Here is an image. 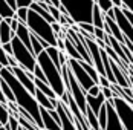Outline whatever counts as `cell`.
I'll return each mask as SVG.
<instances>
[{
    "label": "cell",
    "mask_w": 133,
    "mask_h": 130,
    "mask_svg": "<svg viewBox=\"0 0 133 130\" xmlns=\"http://www.w3.org/2000/svg\"><path fill=\"white\" fill-rule=\"evenodd\" d=\"M0 77H2V80H5V81L8 83V86L11 87L17 106L22 107V109H25L28 113L32 116V119L35 121V124H37L38 129L44 130L43 129V119H41L40 106L37 103L35 96H34L32 93H29V92L22 86V83L14 77V74L11 72L9 67H3V69L0 70Z\"/></svg>",
    "instance_id": "6da1fadb"
},
{
    "label": "cell",
    "mask_w": 133,
    "mask_h": 130,
    "mask_svg": "<svg viewBox=\"0 0 133 130\" xmlns=\"http://www.w3.org/2000/svg\"><path fill=\"white\" fill-rule=\"evenodd\" d=\"M37 64L41 67L44 77L48 80V84L52 87V90L55 92V95L60 100L66 93V86H64V80L61 75V69H58L54 64V61L49 58V55L46 52H43L37 57Z\"/></svg>",
    "instance_id": "7a4b0ae2"
},
{
    "label": "cell",
    "mask_w": 133,
    "mask_h": 130,
    "mask_svg": "<svg viewBox=\"0 0 133 130\" xmlns=\"http://www.w3.org/2000/svg\"><path fill=\"white\" fill-rule=\"evenodd\" d=\"M28 29L31 31V34L37 35L40 40H44L49 43V46L57 48V34L54 32L52 25L49 22H46L44 18H41L37 12H34L32 9H29L28 15Z\"/></svg>",
    "instance_id": "3957f363"
},
{
    "label": "cell",
    "mask_w": 133,
    "mask_h": 130,
    "mask_svg": "<svg viewBox=\"0 0 133 130\" xmlns=\"http://www.w3.org/2000/svg\"><path fill=\"white\" fill-rule=\"evenodd\" d=\"M61 5L66 8L69 17L75 25L80 23H90L92 25L93 14V0H75V2H61Z\"/></svg>",
    "instance_id": "277c9868"
},
{
    "label": "cell",
    "mask_w": 133,
    "mask_h": 130,
    "mask_svg": "<svg viewBox=\"0 0 133 130\" xmlns=\"http://www.w3.org/2000/svg\"><path fill=\"white\" fill-rule=\"evenodd\" d=\"M11 44H12V57L18 63V67L26 70L28 74L34 75V69L37 66V57L34 55V52L29 51L26 46L17 38V35L12 38Z\"/></svg>",
    "instance_id": "5b68a950"
},
{
    "label": "cell",
    "mask_w": 133,
    "mask_h": 130,
    "mask_svg": "<svg viewBox=\"0 0 133 130\" xmlns=\"http://www.w3.org/2000/svg\"><path fill=\"white\" fill-rule=\"evenodd\" d=\"M113 107L125 130H133V106L124 101L122 98H113Z\"/></svg>",
    "instance_id": "8992f818"
},
{
    "label": "cell",
    "mask_w": 133,
    "mask_h": 130,
    "mask_svg": "<svg viewBox=\"0 0 133 130\" xmlns=\"http://www.w3.org/2000/svg\"><path fill=\"white\" fill-rule=\"evenodd\" d=\"M67 64H69V69H70L72 75H74L75 80L78 81V84L83 87V90L87 93L89 89L95 86L93 80L89 77V75H87V72L83 69V66L80 64V61H77V60H69V61H67Z\"/></svg>",
    "instance_id": "52a82bcc"
},
{
    "label": "cell",
    "mask_w": 133,
    "mask_h": 130,
    "mask_svg": "<svg viewBox=\"0 0 133 130\" xmlns=\"http://www.w3.org/2000/svg\"><path fill=\"white\" fill-rule=\"evenodd\" d=\"M57 113L60 116V126L61 130H77V119L72 115V112L69 110V107L64 106L63 103L58 101V107H57Z\"/></svg>",
    "instance_id": "ba28073f"
},
{
    "label": "cell",
    "mask_w": 133,
    "mask_h": 130,
    "mask_svg": "<svg viewBox=\"0 0 133 130\" xmlns=\"http://www.w3.org/2000/svg\"><path fill=\"white\" fill-rule=\"evenodd\" d=\"M9 69H11V67H9ZM11 72L14 74V77L22 83V86H23L29 93H32V95L35 96L37 87H35V83H34V80H35L34 75H32V74H28L26 70H23V69H22V67H18V66H17V67H12V69H11Z\"/></svg>",
    "instance_id": "9c48e42d"
},
{
    "label": "cell",
    "mask_w": 133,
    "mask_h": 130,
    "mask_svg": "<svg viewBox=\"0 0 133 130\" xmlns=\"http://www.w3.org/2000/svg\"><path fill=\"white\" fill-rule=\"evenodd\" d=\"M107 127L106 130H125L121 124L119 118L115 112V107H113V100L107 101Z\"/></svg>",
    "instance_id": "30bf717a"
},
{
    "label": "cell",
    "mask_w": 133,
    "mask_h": 130,
    "mask_svg": "<svg viewBox=\"0 0 133 130\" xmlns=\"http://www.w3.org/2000/svg\"><path fill=\"white\" fill-rule=\"evenodd\" d=\"M86 98H87V107H89V109L92 110L93 113H95V115L98 116L99 110H101V109H103V106H104V104L107 103V100L104 98L103 92H101V93H99L98 96H95V98H93V96H89V95H87Z\"/></svg>",
    "instance_id": "8fae6325"
},
{
    "label": "cell",
    "mask_w": 133,
    "mask_h": 130,
    "mask_svg": "<svg viewBox=\"0 0 133 130\" xmlns=\"http://www.w3.org/2000/svg\"><path fill=\"white\" fill-rule=\"evenodd\" d=\"M40 112H41V119H43V129L44 130H61V126L51 116V113L46 109L40 107Z\"/></svg>",
    "instance_id": "7c38bea8"
},
{
    "label": "cell",
    "mask_w": 133,
    "mask_h": 130,
    "mask_svg": "<svg viewBox=\"0 0 133 130\" xmlns=\"http://www.w3.org/2000/svg\"><path fill=\"white\" fill-rule=\"evenodd\" d=\"M15 35H17V38L20 40L29 51H32V44H31V35H32V34H31V31L28 29L26 25H22V23H20V26H18Z\"/></svg>",
    "instance_id": "4fadbf2b"
},
{
    "label": "cell",
    "mask_w": 133,
    "mask_h": 130,
    "mask_svg": "<svg viewBox=\"0 0 133 130\" xmlns=\"http://www.w3.org/2000/svg\"><path fill=\"white\" fill-rule=\"evenodd\" d=\"M92 25L95 26V29H104V26H106V14L101 12V9L98 8L96 3H95V6H93Z\"/></svg>",
    "instance_id": "5bb4252c"
},
{
    "label": "cell",
    "mask_w": 133,
    "mask_h": 130,
    "mask_svg": "<svg viewBox=\"0 0 133 130\" xmlns=\"http://www.w3.org/2000/svg\"><path fill=\"white\" fill-rule=\"evenodd\" d=\"M14 37H15V34L11 31V26L3 20V22H2V25H0V44L11 43Z\"/></svg>",
    "instance_id": "9a60e30c"
},
{
    "label": "cell",
    "mask_w": 133,
    "mask_h": 130,
    "mask_svg": "<svg viewBox=\"0 0 133 130\" xmlns=\"http://www.w3.org/2000/svg\"><path fill=\"white\" fill-rule=\"evenodd\" d=\"M34 83H35V87H37V90H40L41 93H44L48 98H51L52 101L58 100V96L55 95V92L52 90V87H51L48 83H43V81H40V80H34Z\"/></svg>",
    "instance_id": "2e32d148"
},
{
    "label": "cell",
    "mask_w": 133,
    "mask_h": 130,
    "mask_svg": "<svg viewBox=\"0 0 133 130\" xmlns=\"http://www.w3.org/2000/svg\"><path fill=\"white\" fill-rule=\"evenodd\" d=\"M64 43H66V55L69 57V60H77V61H83V58H81V55L78 54V51L75 49V46H74V43L70 41V40L66 37L64 40Z\"/></svg>",
    "instance_id": "e0dca14e"
},
{
    "label": "cell",
    "mask_w": 133,
    "mask_h": 130,
    "mask_svg": "<svg viewBox=\"0 0 133 130\" xmlns=\"http://www.w3.org/2000/svg\"><path fill=\"white\" fill-rule=\"evenodd\" d=\"M0 17H2L3 20H6V18H14V17H15V12L9 8V5H8L6 0H0Z\"/></svg>",
    "instance_id": "ac0fdd59"
},
{
    "label": "cell",
    "mask_w": 133,
    "mask_h": 130,
    "mask_svg": "<svg viewBox=\"0 0 133 130\" xmlns=\"http://www.w3.org/2000/svg\"><path fill=\"white\" fill-rule=\"evenodd\" d=\"M80 64L83 66V69L87 72V75L93 80V83L95 84H98V81H99V75H98V72H96V69L93 67L92 64H89V63H86V61H80Z\"/></svg>",
    "instance_id": "d6986e66"
},
{
    "label": "cell",
    "mask_w": 133,
    "mask_h": 130,
    "mask_svg": "<svg viewBox=\"0 0 133 130\" xmlns=\"http://www.w3.org/2000/svg\"><path fill=\"white\" fill-rule=\"evenodd\" d=\"M44 52L49 55V58L54 61V64L57 66L58 69H61V63H60V51H58L57 48H54V46H49Z\"/></svg>",
    "instance_id": "ffe728a7"
},
{
    "label": "cell",
    "mask_w": 133,
    "mask_h": 130,
    "mask_svg": "<svg viewBox=\"0 0 133 130\" xmlns=\"http://www.w3.org/2000/svg\"><path fill=\"white\" fill-rule=\"evenodd\" d=\"M0 89H2V93L5 95V98H6L8 103H15V98H14L12 90H11V87L8 86V83H6L5 80L0 81Z\"/></svg>",
    "instance_id": "44dd1931"
},
{
    "label": "cell",
    "mask_w": 133,
    "mask_h": 130,
    "mask_svg": "<svg viewBox=\"0 0 133 130\" xmlns=\"http://www.w3.org/2000/svg\"><path fill=\"white\" fill-rule=\"evenodd\" d=\"M95 3L98 5V8L101 9L103 14H107L109 11L113 9V2L112 0H95Z\"/></svg>",
    "instance_id": "7402d4cb"
},
{
    "label": "cell",
    "mask_w": 133,
    "mask_h": 130,
    "mask_svg": "<svg viewBox=\"0 0 133 130\" xmlns=\"http://www.w3.org/2000/svg\"><path fill=\"white\" fill-rule=\"evenodd\" d=\"M98 122H99L101 130H106V127H107V104L103 106V109L98 113Z\"/></svg>",
    "instance_id": "603a6c76"
},
{
    "label": "cell",
    "mask_w": 133,
    "mask_h": 130,
    "mask_svg": "<svg viewBox=\"0 0 133 130\" xmlns=\"http://www.w3.org/2000/svg\"><path fill=\"white\" fill-rule=\"evenodd\" d=\"M28 15H29V9H26V8H18L14 18H17L22 25H28Z\"/></svg>",
    "instance_id": "cb8c5ba5"
},
{
    "label": "cell",
    "mask_w": 133,
    "mask_h": 130,
    "mask_svg": "<svg viewBox=\"0 0 133 130\" xmlns=\"http://www.w3.org/2000/svg\"><path fill=\"white\" fill-rule=\"evenodd\" d=\"M8 121H9V110L6 107V104L0 103V122H2V126L5 127L8 124Z\"/></svg>",
    "instance_id": "d4e9b609"
},
{
    "label": "cell",
    "mask_w": 133,
    "mask_h": 130,
    "mask_svg": "<svg viewBox=\"0 0 133 130\" xmlns=\"http://www.w3.org/2000/svg\"><path fill=\"white\" fill-rule=\"evenodd\" d=\"M77 26H78V29H80L81 32L95 37V26L93 25H90V23H80V25H77Z\"/></svg>",
    "instance_id": "484cf974"
},
{
    "label": "cell",
    "mask_w": 133,
    "mask_h": 130,
    "mask_svg": "<svg viewBox=\"0 0 133 130\" xmlns=\"http://www.w3.org/2000/svg\"><path fill=\"white\" fill-rule=\"evenodd\" d=\"M5 129L6 130H18L20 129V122H18V119L14 116H9V121H8V124L5 126Z\"/></svg>",
    "instance_id": "4316f807"
},
{
    "label": "cell",
    "mask_w": 133,
    "mask_h": 130,
    "mask_svg": "<svg viewBox=\"0 0 133 130\" xmlns=\"http://www.w3.org/2000/svg\"><path fill=\"white\" fill-rule=\"evenodd\" d=\"M34 78L35 80H40L43 83H48V80H46V77H44V74H43V70H41V67L38 64L35 66V69H34Z\"/></svg>",
    "instance_id": "83f0119b"
},
{
    "label": "cell",
    "mask_w": 133,
    "mask_h": 130,
    "mask_svg": "<svg viewBox=\"0 0 133 130\" xmlns=\"http://www.w3.org/2000/svg\"><path fill=\"white\" fill-rule=\"evenodd\" d=\"M0 64L3 67H8V55H6V52L3 51L2 44H0Z\"/></svg>",
    "instance_id": "f1b7e54d"
},
{
    "label": "cell",
    "mask_w": 133,
    "mask_h": 130,
    "mask_svg": "<svg viewBox=\"0 0 133 130\" xmlns=\"http://www.w3.org/2000/svg\"><path fill=\"white\" fill-rule=\"evenodd\" d=\"M99 93H101V87H99V84H95V86L90 87L89 92H87V95H89V96H93V98H95V96H98Z\"/></svg>",
    "instance_id": "f546056e"
},
{
    "label": "cell",
    "mask_w": 133,
    "mask_h": 130,
    "mask_svg": "<svg viewBox=\"0 0 133 130\" xmlns=\"http://www.w3.org/2000/svg\"><path fill=\"white\" fill-rule=\"evenodd\" d=\"M121 9H127L129 12L133 14V0H122V8Z\"/></svg>",
    "instance_id": "4dcf8cb0"
},
{
    "label": "cell",
    "mask_w": 133,
    "mask_h": 130,
    "mask_svg": "<svg viewBox=\"0 0 133 130\" xmlns=\"http://www.w3.org/2000/svg\"><path fill=\"white\" fill-rule=\"evenodd\" d=\"M95 38L96 40H106V32H104V29H95Z\"/></svg>",
    "instance_id": "1f68e13d"
},
{
    "label": "cell",
    "mask_w": 133,
    "mask_h": 130,
    "mask_svg": "<svg viewBox=\"0 0 133 130\" xmlns=\"http://www.w3.org/2000/svg\"><path fill=\"white\" fill-rule=\"evenodd\" d=\"M3 46V51L6 52L8 57H12V44L11 43H6V44H2Z\"/></svg>",
    "instance_id": "d6a6232c"
},
{
    "label": "cell",
    "mask_w": 133,
    "mask_h": 130,
    "mask_svg": "<svg viewBox=\"0 0 133 130\" xmlns=\"http://www.w3.org/2000/svg\"><path fill=\"white\" fill-rule=\"evenodd\" d=\"M11 31H12L14 34H17V29H18V26H20V22L17 20V18H12V22H11Z\"/></svg>",
    "instance_id": "836d02e7"
},
{
    "label": "cell",
    "mask_w": 133,
    "mask_h": 130,
    "mask_svg": "<svg viewBox=\"0 0 133 130\" xmlns=\"http://www.w3.org/2000/svg\"><path fill=\"white\" fill-rule=\"evenodd\" d=\"M52 29H54V32H55V34H57V35H58V34H61V32H63V26L60 25V23H58V22H55V23H54V25H52Z\"/></svg>",
    "instance_id": "e575fe53"
},
{
    "label": "cell",
    "mask_w": 133,
    "mask_h": 130,
    "mask_svg": "<svg viewBox=\"0 0 133 130\" xmlns=\"http://www.w3.org/2000/svg\"><path fill=\"white\" fill-rule=\"evenodd\" d=\"M6 2H8L9 8L12 9L14 12H17V9H18V8H17V2H15V0H6Z\"/></svg>",
    "instance_id": "d590c367"
},
{
    "label": "cell",
    "mask_w": 133,
    "mask_h": 130,
    "mask_svg": "<svg viewBox=\"0 0 133 130\" xmlns=\"http://www.w3.org/2000/svg\"><path fill=\"white\" fill-rule=\"evenodd\" d=\"M0 103H3V104H8V101H6V98H5V95L2 93V89H0Z\"/></svg>",
    "instance_id": "8d00e7d4"
},
{
    "label": "cell",
    "mask_w": 133,
    "mask_h": 130,
    "mask_svg": "<svg viewBox=\"0 0 133 130\" xmlns=\"http://www.w3.org/2000/svg\"><path fill=\"white\" fill-rule=\"evenodd\" d=\"M0 130H6V129H5V127H3V126H2V127H0Z\"/></svg>",
    "instance_id": "74e56055"
},
{
    "label": "cell",
    "mask_w": 133,
    "mask_h": 130,
    "mask_svg": "<svg viewBox=\"0 0 133 130\" xmlns=\"http://www.w3.org/2000/svg\"><path fill=\"white\" fill-rule=\"evenodd\" d=\"M2 22H3V18H2V17H0V25H2Z\"/></svg>",
    "instance_id": "f35d334b"
},
{
    "label": "cell",
    "mask_w": 133,
    "mask_h": 130,
    "mask_svg": "<svg viewBox=\"0 0 133 130\" xmlns=\"http://www.w3.org/2000/svg\"><path fill=\"white\" fill-rule=\"evenodd\" d=\"M2 69H3V66H2V64H0V70H2Z\"/></svg>",
    "instance_id": "ab89813d"
},
{
    "label": "cell",
    "mask_w": 133,
    "mask_h": 130,
    "mask_svg": "<svg viewBox=\"0 0 133 130\" xmlns=\"http://www.w3.org/2000/svg\"><path fill=\"white\" fill-rule=\"evenodd\" d=\"M18 130H23V129H22V127H20V129H18Z\"/></svg>",
    "instance_id": "60d3db41"
}]
</instances>
